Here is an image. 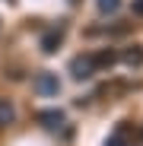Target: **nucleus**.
I'll return each mask as SVG.
<instances>
[{"mask_svg": "<svg viewBox=\"0 0 143 146\" xmlns=\"http://www.w3.org/2000/svg\"><path fill=\"white\" fill-rule=\"evenodd\" d=\"M13 121H16V108H13V102H10V99H0V130L10 127Z\"/></svg>", "mask_w": 143, "mask_h": 146, "instance_id": "nucleus-6", "label": "nucleus"}, {"mask_svg": "<svg viewBox=\"0 0 143 146\" xmlns=\"http://www.w3.org/2000/svg\"><path fill=\"white\" fill-rule=\"evenodd\" d=\"M35 89L41 92V95H57L61 92V80H57V73H38L35 76Z\"/></svg>", "mask_w": 143, "mask_h": 146, "instance_id": "nucleus-2", "label": "nucleus"}, {"mask_svg": "<svg viewBox=\"0 0 143 146\" xmlns=\"http://www.w3.org/2000/svg\"><path fill=\"white\" fill-rule=\"evenodd\" d=\"M121 60H124L127 67H143V44H130V48H124Z\"/></svg>", "mask_w": 143, "mask_h": 146, "instance_id": "nucleus-5", "label": "nucleus"}, {"mask_svg": "<svg viewBox=\"0 0 143 146\" xmlns=\"http://www.w3.org/2000/svg\"><path fill=\"white\" fill-rule=\"evenodd\" d=\"M70 73H73V80H89L95 73V64H92V54H80L70 60Z\"/></svg>", "mask_w": 143, "mask_h": 146, "instance_id": "nucleus-1", "label": "nucleus"}, {"mask_svg": "<svg viewBox=\"0 0 143 146\" xmlns=\"http://www.w3.org/2000/svg\"><path fill=\"white\" fill-rule=\"evenodd\" d=\"M105 146H127V140H124V130H118V133H111V137L105 140Z\"/></svg>", "mask_w": 143, "mask_h": 146, "instance_id": "nucleus-9", "label": "nucleus"}, {"mask_svg": "<svg viewBox=\"0 0 143 146\" xmlns=\"http://www.w3.org/2000/svg\"><path fill=\"white\" fill-rule=\"evenodd\" d=\"M114 60H118V54H114V51H99V54H92L95 70H105V67H111Z\"/></svg>", "mask_w": 143, "mask_h": 146, "instance_id": "nucleus-7", "label": "nucleus"}, {"mask_svg": "<svg viewBox=\"0 0 143 146\" xmlns=\"http://www.w3.org/2000/svg\"><path fill=\"white\" fill-rule=\"evenodd\" d=\"M118 10H121V0H99V13L102 16H111Z\"/></svg>", "mask_w": 143, "mask_h": 146, "instance_id": "nucleus-8", "label": "nucleus"}, {"mask_svg": "<svg viewBox=\"0 0 143 146\" xmlns=\"http://www.w3.org/2000/svg\"><path fill=\"white\" fill-rule=\"evenodd\" d=\"M134 13H140V16H143V0H134Z\"/></svg>", "mask_w": 143, "mask_h": 146, "instance_id": "nucleus-10", "label": "nucleus"}, {"mask_svg": "<svg viewBox=\"0 0 143 146\" xmlns=\"http://www.w3.org/2000/svg\"><path fill=\"white\" fill-rule=\"evenodd\" d=\"M38 124L48 127V130H57V127L64 124V111H61V108H45V111H38Z\"/></svg>", "mask_w": 143, "mask_h": 146, "instance_id": "nucleus-4", "label": "nucleus"}, {"mask_svg": "<svg viewBox=\"0 0 143 146\" xmlns=\"http://www.w3.org/2000/svg\"><path fill=\"white\" fill-rule=\"evenodd\" d=\"M61 41H64V26L48 29V32L41 35V51H45V54H54L57 48H61Z\"/></svg>", "mask_w": 143, "mask_h": 146, "instance_id": "nucleus-3", "label": "nucleus"}]
</instances>
